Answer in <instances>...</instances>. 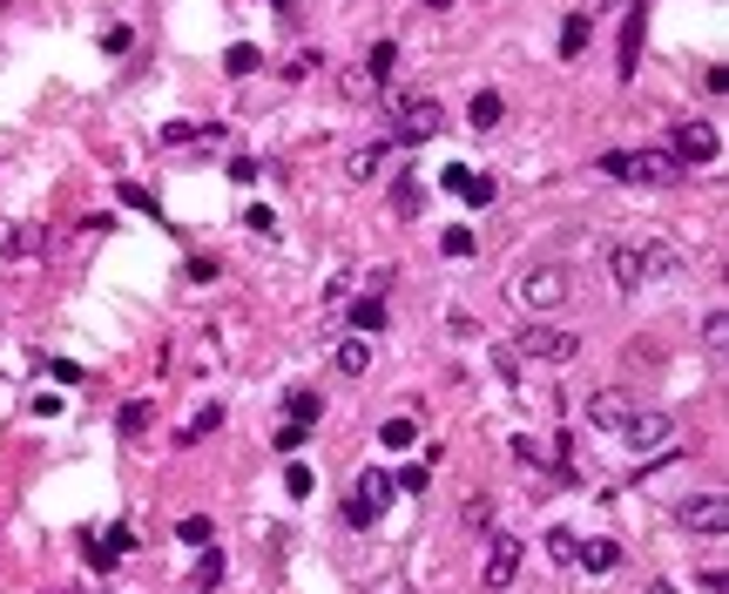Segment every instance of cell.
Here are the masks:
<instances>
[{"label":"cell","instance_id":"f35d334b","mask_svg":"<svg viewBox=\"0 0 729 594\" xmlns=\"http://www.w3.org/2000/svg\"><path fill=\"white\" fill-rule=\"evenodd\" d=\"M426 8H433V14H439V8H453V0H426Z\"/></svg>","mask_w":729,"mask_h":594},{"label":"cell","instance_id":"8992f818","mask_svg":"<svg viewBox=\"0 0 729 594\" xmlns=\"http://www.w3.org/2000/svg\"><path fill=\"white\" fill-rule=\"evenodd\" d=\"M676 521H682L689 534H722V527H729V500H722V493H689V500L676 506Z\"/></svg>","mask_w":729,"mask_h":594},{"label":"cell","instance_id":"83f0119b","mask_svg":"<svg viewBox=\"0 0 729 594\" xmlns=\"http://www.w3.org/2000/svg\"><path fill=\"white\" fill-rule=\"evenodd\" d=\"M426 480H433V466H405V473H392L398 493H426Z\"/></svg>","mask_w":729,"mask_h":594},{"label":"cell","instance_id":"e0dca14e","mask_svg":"<svg viewBox=\"0 0 729 594\" xmlns=\"http://www.w3.org/2000/svg\"><path fill=\"white\" fill-rule=\"evenodd\" d=\"M419 203H426V183L419 177H398L392 183V217H419Z\"/></svg>","mask_w":729,"mask_h":594},{"label":"cell","instance_id":"44dd1931","mask_svg":"<svg viewBox=\"0 0 729 594\" xmlns=\"http://www.w3.org/2000/svg\"><path fill=\"white\" fill-rule=\"evenodd\" d=\"M702 345H709V359L722 365V352H729V318H722V311H709V318H702Z\"/></svg>","mask_w":729,"mask_h":594},{"label":"cell","instance_id":"e575fe53","mask_svg":"<svg viewBox=\"0 0 729 594\" xmlns=\"http://www.w3.org/2000/svg\"><path fill=\"white\" fill-rule=\"evenodd\" d=\"M129 41H135V28H109V34H102L109 54H129Z\"/></svg>","mask_w":729,"mask_h":594},{"label":"cell","instance_id":"9a60e30c","mask_svg":"<svg viewBox=\"0 0 729 594\" xmlns=\"http://www.w3.org/2000/svg\"><path fill=\"white\" fill-rule=\"evenodd\" d=\"M385 149H392V142H372V149H352V155H345V177H352V183H372V177H378V169H385Z\"/></svg>","mask_w":729,"mask_h":594},{"label":"cell","instance_id":"ffe728a7","mask_svg":"<svg viewBox=\"0 0 729 594\" xmlns=\"http://www.w3.org/2000/svg\"><path fill=\"white\" fill-rule=\"evenodd\" d=\"M413 440H419V426H413V419H385V426H378V446H385V453H405Z\"/></svg>","mask_w":729,"mask_h":594},{"label":"cell","instance_id":"484cf974","mask_svg":"<svg viewBox=\"0 0 729 594\" xmlns=\"http://www.w3.org/2000/svg\"><path fill=\"white\" fill-rule=\"evenodd\" d=\"M122 433H129V440L149 433V399H129V405H122Z\"/></svg>","mask_w":729,"mask_h":594},{"label":"cell","instance_id":"6da1fadb","mask_svg":"<svg viewBox=\"0 0 729 594\" xmlns=\"http://www.w3.org/2000/svg\"><path fill=\"white\" fill-rule=\"evenodd\" d=\"M595 169H601V177H615V183H628V190H669L682 177V162L669 149H608Z\"/></svg>","mask_w":729,"mask_h":594},{"label":"cell","instance_id":"4fadbf2b","mask_svg":"<svg viewBox=\"0 0 729 594\" xmlns=\"http://www.w3.org/2000/svg\"><path fill=\"white\" fill-rule=\"evenodd\" d=\"M588 41H595V21H588V14L575 8V14H567V21H560V61H575V54H581Z\"/></svg>","mask_w":729,"mask_h":594},{"label":"cell","instance_id":"5b68a950","mask_svg":"<svg viewBox=\"0 0 729 594\" xmlns=\"http://www.w3.org/2000/svg\"><path fill=\"white\" fill-rule=\"evenodd\" d=\"M392 493H398V486H392V473H385V466H365V473H358V486H352V500H345V521H352V527H372V521L385 514V506H392Z\"/></svg>","mask_w":729,"mask_h":594},{"label":"cell","instance_id":"5bb4252c","mask_svg":"<svg viewBox=\"0 0 729 594\" xmlns=\"http://www.w3.org/2000/svg\"><path fill=\"white\" fill-rule=\"evenodd\" d=\"M615 561H621V547H615V541H581V554H575V567H581V574H615Z\"/></svg>","mask_w":729,"mask_h":594},{"label":"cell","instance_id":"8fae6325","mask_svg":"<svg viewBox=\"0 0 729 594\" xmlns=\"http://www.w3.org/2000/svg\"><path fill=\"white\" fill-rule=\"evenodd\" d=\"M520 541L514 534H494V554H486V587H514L520 581Z\"/></svg>","mask_w":729,"mask_h":594},{"label":"cell","instance_id":"f1b7e54d","mask_svg":"<svg viewBox=\"0 0 729 594\" xmlns=\"http://www.w3.org/2000/svg\"><path fill=\"white\" fill-rule=\"evenodd\" d=\"M284 493H291V500H304V493H311V466H304V460H297V466H284Z\"/></svg>","mask_w":729,"mask_h":594},{"label":"cell","instance_id":"2e32d148","mask_svg":"<svg viewBox=\"0 0 729 594\" xmlns=\"http://www.w3.org/2000/svg\"><path fill=\"white\" fill-rule=\"evenodd\" d=\"M365 365H372V338L352 331L345 345H338V372H345V379H365Z\"/></svg>","mask_w":729,"mask_h":594},{"label":"cell","instance_id":"836d02e7","mask_svg":"<svg viewBox=\"0 0 729 594\" xmlns=\"http://www.w3.org/2000/svg\"><path fill=\"white\" fill-rule=\"evenodd\" d=\"M243 223H251V230H257V236H271V230H277V217H271V210H264V203H251V210H243Z\"/></svg>","mask_w":729,"mask_h":594},{"label":"cell","instance_id":"ac0fdd59","mask_svg":"<svg viewBox=\"0 0 729 594\" xmlns=\"http://www.w3.org/2000/svg\"><path fill=\"white\" fill-rule=\"evenodd\" d=\"M378 324H385V298H378V291H365V298L352 304V331H358V338H372Z\"/></svg>","mask_w":729,"mask_h":594},{"label":"cell","instance_id":"74e56055","mask_svg":"<svg viewBox=\"0 0 729 594\" xmlns=\"http://www.w3.org/2000/svg\"><path fill=\"white\" fill-rule=\"evenodd\" d=\"M648 594H676V587H669V581H648Z\"/></svg>","mask_w":729,"mask_h":594},{"label":"cell","instance_id":"30bf717a","mask_svg":"<svg viewBox=\"0 0 729 594\" xmlns=\"http://www.w3.org/2000/svg\"><path fill=\"white\" fill-rule=\"evenodd\" d=\"M669 433H676V426H669V412H635L628 426H621V440H628L635 453H656V446H669Z\"/></svg>","mask_w":729,"mask_h":594},{"label":"cell","instance_id":"4dcf8cb0","mask_svg":"<svg viewBox=\"0 0 729 594\" xmlns=\"http://www.w3.org/2000/svg\"><path fill=\"white\" fill-rule=\"evenodd\" d=\"M459 521H466V527H494V506H486V500H466Z\"/></svg>","mask_w":729,"mask_h":594},{"label":"cell","instance_id":"4316f807","mask_svg":"<svg viewBox=\"0 0 729 594\" xmlns=\"http://www.w3.org/2000/svg\"><path fill=\"white\" fill-rule=\"evenodd\" d=\"M190 581H196V587H216V581H223V554L210 547V554L196 561V574H190Z\"/></svg>","mask_w":729,"mask_h":594},{"label":"cell","instance_id":"1f68e13d","mask_svg":"<svg viewBox=\"0 0 729 594\" xmlns=\"http://www.w3.org/2000/svg\"><path fill=\"white\" fill-rule=\"evenodd\" d=\"M176 534H183L190 547H203V541H210V521H203V514H183V527H176Z\"/></svg>","mask_w":729,"mask_h":594},{"label":"cell","instance_id":"d6986e66","mask_svg":"<svg viewBox=\"0 0 729 594\" xmlns=\"http://www.w3.org/2000/svg\"><path fill=\"white\" fill-rule=\"evenodd\" d=\"M284 412H291V426H304V433H311L317 419H324V399H317V392H291V399H284Z\"/></svg>","mask_w":729,"mask_h":594},{"label":"cell","instance_id":"7402d4cb","mask_svg":"<svg viewBox=\"0 0 729 594\" xmlns=\"http://www.w3.org/2000/svg\"><path fill=\"white\" fill-rule=\"evenodd\" d=\"M466 122H473V129H494V122H500V95H494V89H479L473 109H466Z\"/></svg>","mask_w":729,"mask_h":594},{"label":"cell","instance_id":"d590c367","mask_svg":"<svg viewBox=\"0 0 729 594\" xmlns=\"http://www.w3.org/2000/svg\"><path fill=\"white\" fill-rule=\"evenodd\" d=\"M162 142H170V149H183V142H196V129H190V122H170V129H162Z\"/></svg>","mask_w":729,"mask_h":594},{"label":"cell","instance_id":"7c38bea8","mask_svg":"<svg viewBox=\"0 0 729 594\" xmlns=\"http://www.w3.org/2000/svg\"><path fill=\"white\" fill-rule=\"evenodd\" d=\"M446 190H453L459 203H473V210H486V203L500 197V190H494V177H473L466 162H453V169H446Z\"/></svg>","mask_w":729,"mask_h":594},{"label":"cell","instance_id":"d6a6232c","mask_svg":"<svg viewBox=\"0 0 729 594\" xmlns=\"http://www.w3.org/2000/svg\"><path fill=\"white\" fill-rule=\"evenodd\" d=\"M34 250H41V230L21 223V230H14V258H34Z\"/></svg>","mask_w":729,"mask_h":594},{"label":"cell","instance_id":"52a82bcc","mask_svg":"<svg viewBox=\"0 0 729 594\" xmlns=\"http://www.w3.org/2000/svg\"><path fill=\"white\" fill-rule=\"evenodd\" d=\"M635 412H641V405H635V399H628L621 385H601V392L588 399V426H601V433H621Z\"/></svg>","mask_w":729,"mask_h":594},{"label":"cell","instance_id":"3957f363","mask_svg":"<svg viewBox=\"0 0 729 594\" xmlns=\"http://www.w3.org/2000/svg\"><path fill=\"white\" fill-rule=\"evenodd\" d=\"M507 298H514L527 318H554L567 298H575V278H567L560 264H534V271H520V278H514V291H507Z\"/></svg>","mask_w":729,"mask_h":594},{"label":"cell","instance_id":"603a6c76","mask_svg":"<svg viewBox=\"0 0 729 594\" xmlns=\"http://www.w3.org/2000/svg\"><path fill=\"white\" fill-rule=\"evenodd\" d=\"M216 426H223V405H203V412L190 419V426H183V446H196V440H203V433H216Z\"/></svg>","mask_w":729,"mask_h":594},{"label":"cell","instance_id":"cb8c5ba5","mask_svg":"<svg viewBox=\"0 0 729 594\" xmlns=\"http://www.w3.org/2000/svg\"><path fill=\"white\" fill-rule=\"evenodd\" d=\"M257 61H264V54H257L251 41H236V48L223 54V68H230V74H257Z\"/></svg>","mask_w":729,"mask_h":594},{"label":"cell","instance_id":"d4e9b609","mask_svg":"<svg viewBox=\"0 0 729 594\" xmlns=\"http://www.w3.org/2000/svg\"><path fill=\"white\" fill-rule=\"evenodd\" d=\"M547 554H554L560 567H575V554H581V541H575V534H567V527H554V534H547Z\"/></svg>","mask_w":729,"mask_h":594},{"label":"cell","instance_id":"ba28073f","mask_svg":"<svg viewBox=\"0 0 729 594\" xmlns=\"http://www.w3.org/2000/svg\"><path fill=\"white\" fill-rule=\"evenodd\" d=\"M669 155H676V162H716V155H722V135H716L709 122H682L676 142H669Z\"/></svg>","mask_w":729,"mask_h":594},{"label":"cell","instance_id":"f546056e","mask_svg":"<svg viewBox=\"0 0 729 594\" xmlns=\"http://www.w3.org/2000/svg\"><path fill=\"white\" fill-rule=\"evenodd\" d=\"M439 250H446V258H473L479 243H473V230H446V243H439Z\"/></svg>","mask_w":729,"mask_h":594},{"label":"cell","instance_id":"7a4b0ae2","mask_svg":"<svg viewBox=\"0 0 729 594\" xmlns=\"http://www.w3.org/2000/svg\"><path fill=\"white\" fill-rule=\"evenodd\" d=\"M385 115H392V142H433L446 129V109L433 95H413V89H378Z\"/></svg>","mask_w":729,"mask_h":594},{"label":"cell","instance_id":"9c48e42d","mask_svg":"<svg viewBox=\"0 0 729 594\" xmlns=\"http://www.w3.org/2000/svg\"><path fill=\"white\" fill-rule=\"evenodd\" d=\"M608 278H615V291H641L648 284V264H641V243L628 236V243H608Z\"/></svg>","mask_w":729,"mask_h":594},{"label":"cell","instance_id":"8d00e7d4","mask_svg":"<svg viewBox=\"0 0 729 594\" xmlns=\"http://www.w3.org/2000/svg\"><path fill=\"white\" fill-rule=\"evenodd\" d=\"M615 8H628V0H581V14H588V21H601V14H615Z\"/></svg>","mask_w":729,"mask_h":594},{"label":"cell","instance_id":"277c9868","mask_svg":"<svg viewBox=\"0 0 729 594\" xmlns=\"http://www.w3.org/2000/svg\"><path fill=\"white\" fill-rule=\"evenodd\" d=\"M507 352H520V359H534V365H575V352H581V338L575 331H560V324H527Z\"/></svg>","mask_w":729,"mask_h":594}]
</instances>
